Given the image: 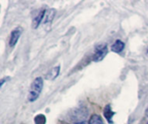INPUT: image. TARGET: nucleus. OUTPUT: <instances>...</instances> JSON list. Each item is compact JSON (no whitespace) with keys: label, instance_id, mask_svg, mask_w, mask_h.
Returning <instances> with one entry per match:
<instances>
[{"label":"nucleus","instance_id":"423d86ee","mask_svg":"<svg viewBox=\"0 0 148 124\" xmlns=\"http://www.w3.org/2000/svg\"><path fill=\"white\" fill-rule=\"evenodd\" d=\"M124 48H125V43L121 40H116L113 43V45L111 47V50L115 53H120L124 50Z\"/></svg>","mask_w":148,"mask_h":124},{"label":"nucleus","instance_id":"0eeeda50","mask_svg":"<svg viewBox=\"0 0 148 124\" xmlns=\"http://www.w3.org/2000/svg\"><path fill=\"white\" fill-rule=\"evenodd\" d=\"M46 10H42L34 19L32 22V27L33 28H37L39 26V24L43 22V18H44V15H45Z\"/></svg>","mask_w":148,"mask_h":124},{"label":"nucleus","instance_id":"f8f14e48","mask_svg":"<svg viewBox=\"0 0 148 124\" xmlns=\"http://www.w3.org/2000/svg\"><path fill=\"white\" fill-rule=\"evenodd\" d=\"M75 124H87V123L83 121V122H78V123H75Z\"/></svg>","mask_w":148,"mask_h":124},{"label":"nucleus","instance_id":"20e7f679","mask_svg":"<svg viewBox=\"0 0 148 124\" xmlns=\"http://www.w3.org/2000/svg\"><path fill=\"white\" fill-rule=\"evenodd\" d=\"M115 112H114L112 110V108L109 104H108L105 108H104V110H103V115L105 116V118L107 119V121L109 123H114V121H113V117L114 116Z\"/></svg>","mask_w":148,"mask_h":124},{"label":"nucleus","instance_id":"6e6552de","mask_svg":"<svg viewBox=\"0 0 148 124\" xmlns=\"http://www.w3.org/2000/svg\"><path fill=\"white\" fill-rule=\"evenodd\" d=\"M55 14H56V11L53 9H50V10H46L45 15H44V18H43V23H50L53 20V18L55 17Z\"/></svg>","mask_w":148,"mask_h":124},{"label":"nucleus","instance_id":"39448f33","mask_svg":"<svg viewBox=\"0 0 148 124\" xmlns=\"http://www.w3.org/2000/svg\"><path fill=\"white\" fill-rule=\"evenodd\" d=\"M60 70H61V67H60L59 65H58V66H56V67H54V68H52V69L48 72V74L46 75V79H47V80H50V81L55 80V79L58 76V75H59Z\"/></svg>","mask_w":148,"mask_h":124},{"label":"nucleus","instance_id":"9b49d317","mask_svg":"<svg viewBox=\"0 0 148 124\" xmlns=\"http://www.w3.org/2000/svg\"><path fill=\"white\" fill-rule=\"evenodd\" d=\"M140 124H148V117L147 116L144 117V118L141 120V122L140 123Z\"/></svg>","mask_w":148,"mask_h":124},{"label":"nucleus","instance_id":"1a4fd4ad","mask_svg":"<svg viewBox=\"0 0 148 124\" xmlns=\"http://www.w3.org/2000/svg\"><path fill=\"white\" fill-rule=\"evenodd\" d=\"M88 124H104L102 118L99 115H93L90 119H89V123Z\"/></svg>","mask_w":148,"mask_h":124},{"label":"nucleus","instance_id":"f257e3e1","mask_svg":"<svg viewBox=\"0 0 148 124\" xmlns=\"http://www.w3.org/2000/svg\"><path fill=\"white\" fill-rule=\"evenodd\" d=\"M43 87V80L42 77H36L31 83L29 94H28V101L30 103L35 102L40 96L41 91Z\"/></svg>","mask_w":148,"mask_h":124},{"label":"nucleus","instance_id":"f03ea898","mask_svg":"<svg viewBox=\"0 0 148 124\" xmlns=\"http://www.w3.org/2000/svg\"><path fill=\"white\" fill-rule=\"evenodd\" d=\"M107 54H108V47H107V45L106 44L98 45L96 47L95 54L93 56V60L95 62H100L106 56Z\"/></svg>","mask_w":148,"mask_h":124},{"label":"nucleus","instance_id":"ddd939ff","mask_svg":"<svg viewBox=\"0 0 148 124\" xmlns=\"http://www.w3.org/2000/svg\"><path fill=\"white\" fill-rule=\"evenodd\" d=\"M145 114H146V116H147V117H148V108H147V110H146V112H145Z\"/></svg>","mask_w":148,"mask_h":124},{"label":"nucleus","instance_id":"9d476101","mask_svg":"<svg viewBox=\"0 0 148 124\" xmlns=\"http://www.w3.org/2000/svg\"><path fill=\"white\" fill-rule=\"evenodd\" d=\"M34 122L36 124H45L46 123V117L44 115H37L35 119H34Z\"/></svg>","mask_w":148,"mask_h":124},{"label":"nucleus","instance_id":"7ed1b4c3","mask_svg":"<svg viewBox=\"0 0 148 124\" xmlns=\"http://www.w3.org/2000/svg\"><path fill=\"white\" fill-rule=\"evenodd\" d=\"M22 34V29L21 28H16L15 30H13L11 31V34H10V47H13L16 44L20 36Z\"/></svg>","mask_w":148,"mask_h":124}]
</instances>
